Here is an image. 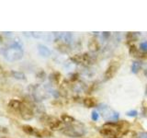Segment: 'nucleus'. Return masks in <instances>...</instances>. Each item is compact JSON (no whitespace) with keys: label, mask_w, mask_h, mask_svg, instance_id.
<instances>
[{"label":"nucleus","mask_w":147,"mask_h":138,"mask_svg":"<svg viewBox=\"0 0 147 138\" xmlns=\"http://www.w3.org/2000/svg\"><path fill=\"white\" fill-rule=\"evenodd\" d=\"M2 53L6 60L9 62H15L18 60H20L23 57V52L22 46L18 43H14L11 45L7 46L2 51Z\"/></svg>","instance_id":"obj_1"},{"label":"nucleus","mask_w":147,"mask_h":138,"mask_svg":"<svg viewBox=\"0 0 147 138\" xmlns=\"http://www.w3.org/2000/svg\"><path fill=\"white\" fill-rule=\"evenodd\" d=\"M62 133L65 135L69 137H74V138H78V137H82L83 135H86V127L83 125L82 123L75 122L74 123L70 124V125L63 127L61 130Z\"/></svg>","instance_id":"obj_2"},{"label":"nucleus","mask_w":147,"mask_h":138,"mask_svg":"<svg viewBox=\"0 0 147 138\" xmlns=\"http://www.w3.org/2000/svg\"><path fill=\"white\" fill-rule=\"evenodd\" d=\"M71 40L72 35L70 33H61L59 34L58 37L54 41L55 47L57 48L61 53H67L70 52L71 50Z\"/></svg>","instance_id":"obj_3"},{"label":"nucleus","mask_w":147,"mask_h":138,"mask_svg":"<svg viewBox=\"0 0 147 138\" xmlns=\"http://www.w3.org/2000/svg\"><path fill=\"white\" fill-rule=\"evenodd\" d=\"M98 113L102 115V117L108 122H117L119 118V113L115 112L107 105H100L98 107Z\"/></svg>","instance_id":"obj_4"},{"label":"nucleus","mask_w":147,"mask_h":138,"mask_svg":"<svg viewBox=\"0 0 147 138\" xmlns=\"http://www.w3.org/2000/svg\"><path fill=\"white\" fill-rule=\"evenodd\" d=\"M71 60L74 63H76L78 64H82V66H91V64H94V62H95V59L93 58V56L87 53L74 55V56L71 57Z\"/></svg>","instance_id":"obj_5"},{"label":"nucleus","mask_w":147,"mask_h":138,"mask_svg":"<svg viewBox=\"0 0 147 138\" xmlns=\"http://www.w3.org/2000/svg\"><path fill=\"white\" fill-rule=\"evenodd\" d=\"M18 112L20 113V117L26 120V121L31 120L34 117V110L31 107V105L28 102H22L21 101V104L18 110Z\"/></svg>","instance_id":"obj_6"},{"label":"nucleus","mask_w":147,"mask_h":138,"mask_svg":"<svg viewBox=\"0 0 147 138\" xmlns=\"http://www.w3.org/2000/svg\"><path fill=\"white\" fill-rule=\"evenodd\" d=\"M22 130L24 131L28 135H35L36 137H49L52 135V133L50 131L43 129V130H39V129H36L34 127H32L30 125H23L22 126Z\"/></svg>","instance_id":"obj_7"},{"label":"nucleus","mask_w":147,"mask_h":138,"mask_svg":"<svg viewBox=\"0 0 147 138\" xmlns=\"http://www.w3.org/2000/svg\"><path fill=\"white\" fill-rule=\"evenodd\" d=\"M41 122L46 124V125L50 129H52V130H58L59 128H61V125H62L61 120L53 117V116H49V115H44V116L41 118Z\"/></svg>","instance_id":"obj_8"},{"label":"nucleus","mask_w":147,"mask_h":138,"mask_svg":"<svg viewBox=\"0 0 147 138\" xmlns=\"http://www.w3.org/2000/svg\"><path fill=\"white\" fill-rule=\"evenodd\" d=\"M119 64H119V62L116 59H114L110 62L107 70L105 71V74H104L105 80H109V79H111L112 77H114V76L116 75V73L119 67Z\"/></svg>","instance_id":"obj_9"},{"label":"nucleus","mask_w":147,"mask_h":138,"mask_svg":"<svg viewBox=\"0 0 147 138\" xmlns=\"http://www.w3.org/2000/svg\"><path fill=\"white\" fill-rule=\"evenodd\" d=\"M32 95L37 100H42L48 97V90L45 87L35 86L32 90Z\"/></svg>","instance_id":"obj_10"},{"label":"nucleus","mask_w":147,"mask_h":138,"mask_svg":"<svg viewBox=\"0 0 147 138\" xmlns=\"http://www.w3.org/2000/svg\"><path fill=\"white\" fill-rule=\"evenodd\" d=\"M100 48V45H99V43H98V40L96 37H92V38L89 40L88 41V49L90 52H93V53H96L98 52Z\"/></svg>","instance_id":"obj_11"},{"label":"nucleus","mask_w":147,"mask_h":138,"mask_svg":"<svg viewBox=\"0 0 147 138\" xmlns=\"http://www.w3.org/2000/svg\"><path fill=\"white\" fill-rule=\"evenodd\" d=\"M129 53L131 55V56H134L137 58H144L147 56V53L142 52L141 50H138L136 48V46L134 45H131L130 46V50H129Z\"/></svg>","instance_id":"obj_12"},{"label":"nucleus","mask_w":147,"mask_h":138,"mask_svg":"<svg viewBox=\"0 0 147 138\" xmlns=\"http://www.w3.org/2000/svg\"><path fill=\"white\" fill-rule=\"evenodd\" d=\"M83 103H84L86 108H94L98 104L96 99L93 98V97H86V98L83 99Z\"/></svg>","instance_id":"obj_13"},{"label":"nucleus","mask_w":147,"mask_h":138,"mask_svg":"<svg viewBox=\"0 0 147 138\" xmlns=\"http://www.w3.org/2000/svg\"><path fill=\"white\" fill-rule=\"evenodd\" d=\"M38 51H39V53L43 57H48L51 55V51L49 50V48H47L46 46L42 44H40L38 46Z\"/></svg>","instance_id":"obj_14"},{"label":"nucleus","mask_w":147,"mask_h":138,"mask_svg":"<svg viewBox=\"0 0 147 138\" xmlns=\"http://www.w3.org/2000/svg\"><path fill=\"white\" fill-rule=\"evenodd\" d=\"M21 104V101L20 100H18V99H11L10 101L8 102V107L10 108L11 110H15V112H18V108Z\"/></svg>","instance_id":"obj_15"},{"label":"nucleus","mask_w":147,"mask_h":138,"mask_svg":"<svg viewBox=\"0 0 147 138\" xmlns=\"http://www.w3.org/2000/svg\"><path fill=\"white\" fill-rule=\"evenodd\" d=\"M61 120H62V122H65V123H70V124L76 122L75 118L70 116V115H68V114H63L61 116Z\"/></svg>","instance_id":"obj_16"},{"label":"nucleus","mask_w":147,"mask_h":138,"mask_svg":"<svg viewBox=\"0 0 147 138\" xmlns=\"http://www.w3.org/2000/svg\"><path fill=\"white\" fill-rule=\"evenodd\" d=\"M142 64L141 62H138V61L133 62L132 66H131V72L134 73V74L138 73L142 69Z\"/></svg>","instance_id":"obj_17"},{"label":"nucleus","mask_w":147,"mask_h":138,"mask_svg":"<svg viewBox=\"0 0 147 138\" xmlns=\"http://www.w3.org/2000/svg\"><path fill=\"white\" fill-rule=\"evenodd\" d=\"M136 135V133L134 131H131V130H128L127 132H125L121 135V136L119 138H135Z\"/></svg>","instance_id":"obj_18"},{"label":"nucleus","mask_w":147,"mask_h":138,"mask_svg":"<svg viewBox=\"0 0 147 138\" xmlns=\"http://www.w3.org/2000/svg\"><path fill=\"white\" fill-rule=\"evenodd\" d=\"M126 38L128 43H131V41H135L137 40V34L135 32H128L126 35Z\"/></svg>","instance_id":"obj_19"},{"label":"nucleus","mask_w":147,"mask_h":138,"mask_svg":"<svg viewBox=\"0 0 147 138\" xmlns=\"http://www.w3.org/2000/svg\"><path fill=\"white\" fill-rule=\"evenodd\" d=\"M12 74V76L15 77V78H17V79H20V80H24L25 79V75L23 73H21V72H12L11 73Z\"/></svg>","instance_id":"obj_20"},{"label":"nucleus","mask_w":147,"mask_h":138,"mask_svg":"<svg viewBox=\"0 0 147 138\" xmlns=\"http://www.w3.org/2000/svg\"><path fill=\"white\" fill-rule=\"evenodd\" d=\"M51 79H53L54 83L58 84L60 79H61V75H60L59 73H54V74H53L52 76H51Z\"/></svg>","instance_id":"obj_21"},{"label":"nucleus","mask_w":147,"mask_h":138,"mask_svg":"<svg viewBox=\"0 0 147 138\" xmlns=\"http://www.w3.org/2000/svg\"><path fill=\"white\" fill-rule=\"evenodd\" d=\"M91 118L93 121H98V118H99V113H98V110H94V112H92Z\"/></svg>","instance_id":"obj_22"},{"label":"nucleus","mask_w":147,"mask_h":138,"mask_svg":"<svg viewBox=\"0 0 147 138\" xmlns=\"http://www.w3.org/2000/svg\"><path fill=\"white\" fill-rule=\"evenodd\" d=\"M140 47H141L140 50L142 51V52L147 53V41H144V43H142L141 45H140Z\"/></svg>","instance_id":"obj_23"},{"label":"nucleus","mask_w":147,"mask_h":138,"mask_svg":"<svg viewBox=\"0 0 147 138\" xmlns=\"http://www.w3.org/2000/svg\"><path fill=\"white\" fill-rule=\"evenodd\" d=\"M137 114H138L137 110H130V112H127V115H128V116H130V117H136Z\"/></svg>","instance_id":"obj_24"},{"label":"nucleus","mask_w":147,"mask_h":138,"mask_svg":"<svg viewBox=\"0 0 147 138\" xmlns=\"http://www.w3.org/2000/svg\"><path fill=\"white\" fill-rule=\"evenodd\" d=\"M0 133H8L9 131H8V129L7 127L0 126Z\"/></svg>","instance_id":"obj_25"},{"label":"nucleus","mask_w":147,"mask_h":138,"mask_svg":"<svg viewBox=\"0 0 147 138\" xmlns=\"http://www.w3.org/2000/svg\"><path fill=\"white\" fill-rule=\"evenodd\" d=\"M77 77H78V75H77V74H73V75H72V78H71V81H76L77 80Z\"/></svg>","instance_id":"obj_26"},{"label":"nucleus","mask_w":147,"mask_h":138,"mask_svg":"<svg viewBox=\"0 0 147 138\" xmlns=\"http://www.w3.org/2000/svg\"><path fill=\"white\" fill-rule=\"evenodd\" d=\"M139 138H147V133H140Z\"/></svg>","instance_id":"obj_27"},{"label":"nucleus","mask_w":147,"mask_h":138,"mask_svg":"<svg viewBox=\"0 0 147 138\" xmlns=\"http://www.w3.org/2000/svg\"><path fill=\"white\" fill-rule=\"evenodd\" d=\"M142 114H144V116L147 117V108L146 107H144V109H142Z\"/></svg>","instance_id":"obj_28"},{"label":"nucleus","mask_w":147,"mask_h":138,"mask_svg":"<svg viewBox=\"0 0 147 138\" xmlns=\"http://www.w3.org/2000/svg\"><path fill=\"white\" fill-rule=\"evenodd\" d=\"M3 72V68H2V66H0V74H1Z\"/></svg>","instance_id":"obj_29"},{"label":"nucleus","mask_w":147,"mask_h":138,"mask_svg":"<svg viewBox=\"0 0 147 138\" xmlns=\"http://www.w3.org/2000/svg\"><path fill=\"white\" fill-rule=\"evenodd\" d=\"M144 74H145V76H147V69H146V70L144 71Z\"/></svg>","instance_id":"obj_30"},{"label":"nucleus","mask_w":147,"mask_h":138,"mask_svg":"<svg viewBox=\"0 0 147 138\" xmlns=\"http://www.w3.org/2000/svg\"><path fill=\"white\" fill-rule=\"evenodd\" d=\"M145 95L147 96V87H146V89H145Z\"/></svg>","instance_id":"obj_31"},{"label":"nucleus","mask_w":147,"mask_h":138,"mask_svg":"<svg viewBox=\"0 0 147 138\" xmlns=\"http://www.w3.org/2000/svg\"><path fill=\"white\" fill-rule=\"evenodd\" d=\"M0 138H9V137H7V136H2V137H0Z\"/></svg>","instance_id":"obj_32"}]
</instances>
